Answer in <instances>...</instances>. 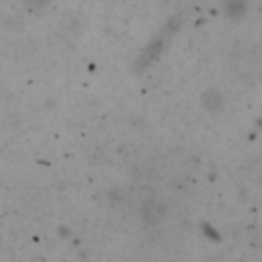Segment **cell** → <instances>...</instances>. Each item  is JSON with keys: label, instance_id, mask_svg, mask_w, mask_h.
I'll return each mask as SVG.
<instances>
[{"label": "cell", "instance_id": "1", "mask_svg": "<svg viewBox=\"0 0 262 262\" xmlns=\"http://www.w3.org/2000/svg\"><path fill=\"white\" fill-rule=\"evenodd\" d=\"M231 76L248 86L262 82V45L239 43L231 49L227 59Z\"/></svg>", "mask_w": 262, "mask_h": 262}, {"label": "cell", "instance_id": "2", "mask_svg": "<svg viewBox=\"0 0 262 262\" xmlns=\"http://www.w3.org/2000/svg\"><path fill=\"white\" fill-rule=\"evenodd\" d=\"M166 205L160 201V199H147V201H143V205H141V219L147 223V225H158L160 221H164L166 219Z\"/></svg>", "mask_w": 262, "mask_h": 262}]
</instances>
